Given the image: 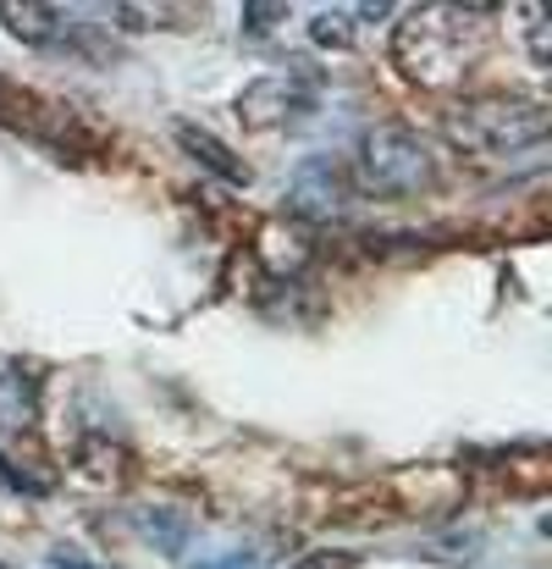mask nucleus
I'll return each mask as SVG.
<instances>
[{"label": "nucleus", "mask_w": 552, "mask_h": 569, "mask_svg": "<svg viewBox=\"0 0 552 569\" xmlns=\"http://www.w3.org/2000/svg\"><path fill=\"white\" fill-rule=\"evenodd\" d=\"M492 44V11L486 6H414L398 17L392 33V67L414 89H464Z\"/></svg>", "instance_id": "obj_1"}, {"label": "nucleus", "mask_w": 552, "mask_h": 569, "mask_svg": "<svg viewBox=\"0 0 552 569\" xmlns=\"http://www.w3.org/2000/svg\"><path fill=\"white\" fill-rule=\"evenodd\" d=\"M442 139L486 172L548 167V106L525 94H464L442 111Z\"/></svg>", "instance_id": "obj_2"}, {"label": "nucleus", "mask_w": 552, "mask_h": 569, "mask_svg": "<svg viewBox=\"0 0 552 569\" xmlns=\"http://www.w3.org/2000/svg\"><path fill=\"white\" fill-rule=\"evenodd\" d=\"M436 156L409 128H365L349 161V189L365 199H420L436 189Z\"/></svg>", "instance_id": "obj_3"}, {"label": "nucleus", "mask_w": 552, "mask_h": 569, "mask_svg": "<svg viewBox=\"0 0 552 569\" xmlns=\"http://www.w3.org/2000/svg\"><path fill=\"white\" fill-rule=\"evenodd\" d=\"M321 83H327V78H321L315 67L288 61V67L260 72L254 83H243V94L232 100V111H238V122H249L254 133H282V128H293L304 111H315Z\"/></svg>", "instance_id": "obj_4"}, {"label": "nucleus", "mask_w": 552, "mask_h": 569, "mask_svg": "<svg viewBox=\"0 0 552 569\" xmlns=\"http://www.w3.org/2000/svg\"><path fill=\"white\" fill-rule=\"evenodd\" d=\"M349 172H338V161H304L293 189H288V216L293 221H338L349 204Z\"/></svg>", "instance_id": "obj_5"}, {"label": "nucleus", "mask_w": 552, "mask_h": 569, "mask_svg": "<svg viewBox=\"0 0 552 569\" xmlns=\"http://www.w3.org/2000/svg\"><path fill=\"white\" fill-rule=\"evenodd\" d=\"M44 415V371L33 360L0 355V426L6 431H33Z\"/></svg>", "instance_id": "obj_6"}, {"label": "nucleus", "mask_w": 552, "mask_h": 569, "mask_svg": "<svg viewBox=\"0 0 552 569\" xmlns=\"http://www.w3.org/2000/svg\"><path fill=\"white\" fill-rule=\"evenodd\" d=\"M178 144H183L188 156H199V161H204L215 178H227V183H249V167H243V161H238V156H232L221 139H210L199 122H178Z\"/></svg>", "instance_id": "obj_7"}, {"label": "nucleus", "mask_w": 552, "mask_h": 569, "mask_svg": "<svg viewBox=\"0 0 552 569\" xmlns=\"http://www.w3.org/2000/svg\"><path fill=\"white\" fill-rule=\"evenodd\" d=\"M0 28L22 44H50L61 33V11L56 6H22V0H6L0 6Z\"/></svg>", "instance_id": "obj_8"}, {"label": "nucleus", "mask_w": 552, "mask_h": 569, "mask_svg": "<svg viewBox=\"0 0 552 569\" xmlns=\"http://www.w3.org/2000/svg\"><path fill=\"white\" fill-rule=\"evenodd\" d=\"M310 44H321V50H354V44H360V17H354V6H327V11H315V17H310Z\"/></svg>", "instance_id": "obj_9"}, {"label": "nucleus", "mask_w": 552, "mask_h": 569, "mask_svg": "<svg viewBox=\"0 0 552 569\" xmlns=\"http://www.w3.org/2000/svg\"><path fill=\"white\" fill-rule=\"evenodd\" d=\"M50 487H56L50 476H33V470H22L17 459L0 453V492H11V498H44Z\"/></svg>", "instance_id": "obj_10"}, {"label": "nucleus", "mask_w": 552, "mask_h": 569, "mask_svg": "<svg viewBox=\"0 0 552 569\" xmlns=\"http://www.w3.org/2000/svg\"><path fill=\"white\" fill-rule=\"evenodd\" d=\"M122 459H128V453H122L117 442H106V437H83V442H78V465H83V470H100L106 481H117L111 465H122Z\"/></svg>", "instance_id": "obj_11"}, {"label": "nucleus", "mask_w": 552, "mask_h": 569, "mask_svg": "<svg viewBox=\"0 0 552 569\" xmlns=\"http://www.w3.org/2000/svg\"><path fill=\"white\" fill-rule=\"evenodd\" d=\"M282 569H360V559L343 553V548H315V553H304V559H293Z\"/></svg>", "instance_id": "obj_12"}, {"label": "nucleus", "mask_w": 552, "mask_h": 569, "mask_svg": "<svg viewBox=\"0 0 552 569\" xmlns=\"http://www.w3.org/2000/svg\"><path fill=\"white\" fill-rule=\"evenodd\" d=\"M50 569H106V565H94V559L78 553V548H56V553H50Z\"/></svg>", "instance_id": "obj_13"}, {"label": "nucleus", "mask_w": 552, "mask_h": 569, "mask_svg": "<svg viewBox=\"0 0 552 569\" xmlns=\"http://www.w3.org/2000/svg\"><path fill=\"white\" fill-rule=\"evenodd\" d=\"M282 17H288V6H249V11H243L249 28H271V22H282Z\"/></svg>", "instance_id": "obj_14"}, {"label": "nucleus", "mask_w": 552, "mask_h": 569, "mask_svg": "<svg viewBox=\"0 0 552 569\" xmlns=\"http://www.w3.org/2000/svg\"><path fill=\"white\" fill-rule=\"evenodd\" d=\"M199 569H260V559H254L249 548H238V553H227V559H210V565H199Z\"/></svg>", "instance_id": "obj_15"}, {"label": "nucleus", "mask_w": 552, "mask_h": 569, "mask_svg": "<svg viewBox=\"0 0 552 569\" xmlns=\"http://www.w3.org/2000/svg\"><path fill=\"white\" fill-rule=\"evenodd\" d=\"M0 100H6V89H0Z\"/></svg>", "instance_id": "obj_16"}]
</instances>
